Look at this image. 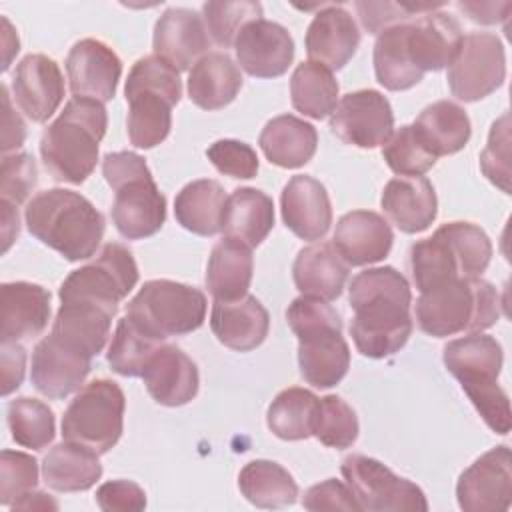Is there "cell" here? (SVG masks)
<instances>
[{
	"label": "cell",
	"mask_w": 512,
	"mask_h": 512,
	"mask_svg": "<svg viewBox=\"0 0 512 512\" xmlns=\"http://www.w3.org/2000/svg\"><path fill=\"white\" fill-rule=\"evenodd\" d=\"M348 302L354 310L350 336L362 356L386 358L408 342L412 292L402 272L392 266L358 272L348 286Z\"/></svg>",
	"instance_id": "cell-1"
},
{
	"label": "cell",
	"mask_w": 512,
	"mask_h": 512,
	"mask_svg": "<svg viewBox=\"0 0 512 512\" xmlns=\"http://www.w3.org/2000/svg\"><path fill=\"white\" fill-rule=\"evenodd\" d=\"M28 232L68 262L92 258L104 236V216L80 192L48 188L24 210Z\"/></svg>",
	"instance_id": "cell-2"
},
{
	"label": "cell",
	"mask_w": 512,
	"mask_h": 512,
	"mask_svg": "<svg viewBox=\"0 0 512 512\" xmlns=\"http://www.w3.org/2000/svg\"><path fill=\"white\" fill-rule=\"evenodd\" d=\"M108 114L102 102L74 96L40 138V156L58 182L82 184L98 164Z\"/></svg>",
	"instance_id": "cell-3"
},
{
	"label": "cell",
	"mask_w": 512,
	"mask_h": 512,
	"mask_svg": "<svg viewBox=\"0 0 512 512\" xmlns=\"http://www.w3.org/2000/svg\"><path fill=\"white\" fill-rule=\"evenodd\" d=\"M286 322L298 338L300 376L314 388L336 386L350 368L340 314L324 300L300 296L288 304Z\"/></svg>",
	"instance_id": "cell-4"
},
{
	"label": "cell",
	"mask_w": 512,
	"mask_h": 512,
	"mask_svg": "<svg viewBox=\"0 0 512 512\" xmlns=\"http://www.w3.org/2000/svg\"><path fill=\"white\" fill-rule=\"evenodd\" d=\"M442 360L446 370L460 382L486 426L496 434H508L512 414L508 394L498 384L504 362L500 342L488 334H468L448 342Z\"/></svg>",
	"instance_id": "cell-5"
},
{
	"label": "cell",
	"mask_w": 512,
	"mask_h": 512,
	"mask_svg": "<svg viewBox=\"0 0 512 512\" xmlns=\"http://www.w3.org/2000/svg\"><path fill=\"white\" fill-rule=\"evenodd\" d=\"M498 316V290L480 276L438 284L416 300V324L434 338L482 332L494 326Z\"/></svg>",
	"instance_id": "cell-6"
},
{
	"label": "cell",
	"mask_w": 512,
	"mask_h": 512,
	"mask_svg": "<svg viewBox=\"0 0 512 512\" xmlns=\"http://www.w3.org/2000/svg\"><path fill=\"white\" fill-rule=\"evenodd\" d=\"M492 258L488 234L472 222L442 224L410 248L412 280L420 292L438 284L480 276Z\"/></svg>",
	"instance_id": "cell-7"
},
{
	"label": "cell",
	"mask_w": 512,
	"mask_h": 512,
	"mask_svg": "<svg viewBox=\"0 0 512 512\" xmlns=\"http://www.w3.org/2000/svg\"><path fill=\"white\" fill-rule=\"evenodd\" d=\"M124 94L130 144L142 150L162 144L172 128V108L182 96L178 70L158 56H144L132 64Z\"/></svg>",
	"instance_id": "cell-8"
},
{
	"label": "cell",
	"mask_w": 512,
	"mask_h": 512,
	"mask_svg": "<svg viewBox=\"0 0 512 512\" xmlns=\"http://www.w3.org/2000/svg\"><path fill=\"white\" fill-rule=\"evenodd\" d=\"M102 174L114 190L112 222L120 236L142 240L154 236L166 220V198L156 186L146 160L136 152H110Z\"/></svg>",
	"instance_id": "cell-9"
},
{
	"label": "cell",
	"mask_w": 512,
	"mask_h": 512,
	"mask_svg": "<svg viewBox=\"0 0 512 512\" xmlns=\"http://www.w3.org/2000/svg\"><path fill=\"white\" fill-rule=\"evenodd\" d=\"M206 294L176 280H148L128 302L126 316L146 334L164 342L198 330L206 318Z\"/></svg>",
	"instance_id": "cell-10"
},
{
	"label": "cell",
	"mask_w": 512,
	"mask_h": 512,
	"mask_svg": "<svg viewBox=\"0 0 512 512\" xmlns=\"http://www.w3.org/2000/svg\"><path fill=\"white\" fill-rule=\"evenodd\" d=\"M126 398L108 378L82 386L62 416L64 440L78 442L96 454H106L122 436Z\"/></svg>",
	"instance_id": "cell-11"
},
{
	"label": "cell",
	"mask_w": 512,
	"mask_h": 512,
	"mask_svg": "<svg viewBox=\"0 0 512 512\" xmlns=\"http://www.w3.org/2000/svg\"><path fill=\"white\" fill-rule=\"evenodd\" d=\"M138 284V266L132 252L118 244L108 242L96 260L78 270H72L60 284V302L80 300L96 304L112 314L118 304Z\"/></svg>",
	"instance_id": "cell-12"
},
{
	"label": "cell",
	"mask_w": 512,
	"mask_h": 512,
	"mask_svg": "<svg viewBox=\"0 0 512 512\" xmlns=\"http://www.w3.org/2000/svg\"><path fill=\"white\" fill-rule=\"evenodd\" d=\"M342 476L354 492L360 510L368 512H426L428 502L420 486L394 474L380 460L350 454L342 460Z\"/></svg>",
	"instance_id": "cell-13"
},
{
	"label": "cell",
	"mask_w": 512,
	"mask_h": 512,
	"mask_svg": "<svg viewBox=\"0 0 512 512\" xmlns=\"http://www.w3.org/2000/svg\"><path fill=\"white\" fill-rule=\"evenodd\" d=\"M506 54L502 40L492 32L464 34L448 64L446 80L454 98L478 102L504 84Z\"/></svg>",
	"instance_id": "cell-14"
},
{
	"label": "cell",
	"mask_w": 512,
	"mask_h": 512,
	"mask_svg": "<svg viewBox=\"0 0 512 512\" xmlns=\"http://www.w3.org/2000/svg\"><path fill=\"white\" fill-rule=\"evenodd\" d=\"M330 130L342 142L370 150L382 146L394 132V112L378 90L348 92L330 114Z\"/></svg>",
	"instance_id": "cell-15"
},
{
	"label": "cell",
	"mask_w": 512,
	"mask_h": 512,
	"mask_svg": "<svg viewBox=\"0 0 512 512\" xmlns=\"http://www.w3.org/2000/svg\"><path fill=\"white\" fill-rule=\"evenodd\" d=\"M458 506L466 512H500L512 502V456L508 446H496L476 458L458 478Z\"/></svg>",
	"instance_id": "cell-16"
},
{
	"label": "cell",
	"mask_w": 512,
	"mask_h": 512,
	"mask_svg": "<svg viewBox=\"0 0 512 512\" xmlns=\"http://www.w3.org/2000/svg\"><path fill=\"white\" fill-rule=\"evenodd\" d=\"M240 68L254 78L282 76L294 60V40L290 32L272 20L248 22L234 40Z\"/></svg>",
	"instance_id": "cell-17"
},
{
	"label": "cell",
	"mask_w": 512,
	"mask_h": 512,
	"mask_svg": "<svg viewBox=\"0 0 512 512\" xmlns=\"http://www.w3.org/2000/svg\"><path fill=\"white\" fill-rule=\"evenodd\" d=\"M92 358L52 334L44 336L32 352L30 378L34 388L52 400H60L80 390L90 374Z\"/></svg>",
	"instance_id": "cell-18"
},
{
	"label": "cell",
	"mask_w": 512,
	"mask_h": 512,
	"mask_svg": "<svg viewBox=\"0 0 512 512\" xmlns=\"http://www.w3.org/2000/svg\"><path fill=\"white\" fill-rule=\"evenodd\" d=\"M66 74L74 96L94 98L104 104L116 94L122 60L102 40L82 38L66 56Z\"/></svg>",
	"instance_id": "cell-19"
},
{
	"label": "cell",
	"mask_w": 512,
	"mask_h": 512,
	"mask_svg": "<svg viewBox=\"0 0 512 512\" xmlns=\"http://www.w3.org/2000/svg\"><path fill=\"white\" fill-rule=\"evenodd\" d=\"M460 22L440 10H432L404 24V46L412 66L424 76L442 70L454 58L462 40Z\"/></svg>",
	"instance_id": "cell-20"
},
{
	"label": "cell",
	"mask_w": 512,
	"mask_h": 512,
	"mask_svg": "<svg viewBox=\"0 0 512 512\" xmlns=\"http://www.w3.org/2000/svg\"><path fill=\"white\" fill-rule=\"evenodd\" d=\"M12 94L32 122H46L64 98V76L56 60L46 54L24 56L12 76Z\"/></svg>",
	"instance_id": "cell-21"
},
{
	"label": "cell",
	"mask_w": 512,
	"mask_h": 512,
	"mask_svg": "<svg viewBox=\"0 0 512 512\" xmlns=\"http://www.w3.org/2000/svg\"><path fill=\"white\" fill-rule=\"evenodd\" d=\"M148 394L162 406H184L200 386L196 362L174 344H160L148 358L142 376Z\"/></svg>",
	"instance_id": "cell-22"
},
{
	"label": "cell",
	"mask_w": 512,
	"mask_h": 512,
	"mask_svg": "<svg viewBox=\"0 0 512 512\" xmlns=\"http://www.w3.org/2000/svg\"><path fill=\"white\" fill-rule=\"evenodd\" d=\"M210 40L202 16L190 8H168L154 26V56L168 62L178 72L194 66L208 54Z\"/></svg>",
	"instance_id": "cell-23"
},
{
	"label": "cell",
	"mask_w": 512,
	"mask_h": 512,
	"mask_svg": "<svg viewBox=\"0 0 512 512\" xmlns=\"http://www.w3.org/2000/svg\"><path fill=\"white\" fill-rule=\"evenodd\" d=\"M360 30L348 10L336 4L322 6L306 30V54L310 62L340 70L356 54Z\"/></svg>",
	"instance_id": "cell-24"
},
{
	"label": "cell",
	"mask_w": 512,
	"mask_h": 512,
	"mask_svg": "<svg viewBox=\"0 0 512 512\" xmlns=\"http://www.w3.org/2000/svg\"><path fill=\"white\" fill-rule=\"evenodd\" d=\"M284 224L302 240L324 238L332 224V204L324 184L312 176H292L280 196Z\"/></svg>",
	"instance_id": "cell-25"
},
{
	"label": "cell",
	"mask_w": 512,
	"mask_h": 512,
	"mask_svg": "<svg viewBox=\"0 0 512 512\" xmlns=\"http://www.w3.org/2000/svg\"><path fill=\"white\" fill-rule=\"evenodd\" d=\"M394 234L390 224L372 210L344 214L334 230L332 246L348 266H364L384 260L392 250Z\"/></svg>",
	"instance_id": "cell-26"
},
{
	"label": "cell",
	"mask_w": 512,
	"mask_h": 512,
	"mask_svg": "<svg viewBox=\"0 0 512 512\" xmlns=\"http://www.w3.org/2000/svg\"><path fill=\"white\" fill-rule=\"evenodd\" d=\"M0 340H32L50 320V292L32 282H4L0 286Z\"/></svg>",
	"instance_id": "cell-27"
},
{
	"label": "cell",
	"mask_w": 512,
	"mask_h": 512,
	"mask_svg": "<svg viewBox=\"0 0 512 512\" xmlns=\"http://www.w3.org/2000/svg\"><path fill=\"white\" fill-rule=\"evenodd\" d=\"M210 328L220 344L236 352L258 348L270 330V316L264 304L246 294L238 300H214L210 312Z\"/></svg>",
	"instance_id": "cell-28"
},
{
	"label": "cell",
	"mask_w": 512,
	"mask_h": 512,
	"mask_svg": "<svg viewBox=\"0 0 512 512\" xmlns=\"http://www.w3.org/2000/svg\"><path fill=\"white\" fill-rule=\"evenodd\" d=\"M380 204L390 222L406 234L424 232L438 214L434 186L424 176H396L388 180Z\"/></svg>",
	"instance_id": "cell-29"
},
{
	"label": "cell",
	"mask_w": 512,
	"mask_h": 512,
	"mask_svg": "<svg viewBox=\"0 0 512 512\" xmlns=\"http://www.w3.org/2000/svg\"><path fill=\"white\" fill-rule=\"evenodd\" d=\"M348 268L330 242H316L298 252L292 278L302 296L332 302L344 290Z\"/></svg>",
	"instance_id": "cell-30"
},
{
	"label": "cell",
	"mask_w": 512,
	"mask_h": 512,
	"mask_svg": "<svg viewBox=\"0 0 512 512\" xmlns=\"http://www.w3.org/2000/svg\"><path fill=\"white\" fill-rule=\"evenodd\" d=\"M116 314L90 304V302H80V300H66L60 304L56 318L52 322L50 334L88 354L90 358L98 356L110 336V326L112 318Z\"/></svg>",
	"instance_id": "cell-31"
},
{
	"label": "cell",
	"mask_w": 512,
	"mask_h": 512,
	"mask_svg": "<svg viewBox=\"0 0 512 512\" xmlns=\"http://www.w3.org/2000/svg\"><path fill=\"white\" fill-rule=\"evenodd\" d=\"M258 144L270 164L292 170L312 160L318 146V132L310 122L294 114H280L266 122Z\"/></svg>",
	"instance_id": "cell-32"
},
{
	"label": "cell",
	"mask_w": 512,
	"mask_h": 512,
	"mask_svg": "<svg viewBox=\"0 0 512 512\" xmlns=\"http://www.w3.org/2000/svg\"><path fill=\"white\" fill-rule=\"evenodd\" d=\"M254 272L252 248L234 238L214 244L206 264V288L214 300H238L248 294Z\"/></svg>",
	"instance_id": "cell-33"
},
{
	"label": "cell",
	"mask_w": 512,
	"mask_h": 512,
	"mask_svg": "<svg viewBox=\"0 0 512 512\" xmlns=\"http://www.w3.org/2000/svg\"><path fill=\"white\" fill-rule=\"evenodd\" d=\"M242 88L238 64L226 52L204 54L188 74V96L202 110L228 106Z\"/></svg>",
	"instance_id": "cell-34"
},
{
	"label": "cell",
	"mask_w": 512,
	"mask_h": 512,
	"mask_svg": "<svg viewBox=\"0 0 512 512\" xmlns=\"http://www.w3.org/2000/svg\"><path fill=\"white\" fill-rule=\"evenodd\" d=\"M274 226V202L258 188H236L224 206L222 232L254 248L266 240Z\"/></svg>",
	"instance_id": "cell-35"
},
{
	"label": "cell",
	"mask_w": 512,
	"mask_h": 512,
	"mask_svg": "<svg viewBox=\"0 0 512 512\" xmlns=\"http://www.w3.org/2000/svg\"><path fill=\"white\" fill-rule=\"evenodd\" d=\"M100 454L64 440L48 450L42 460V478L56 492H82L92 488L102 476Z\"/></svg>",
	"instance_id": "cell-36"
},
{
	"label": "cell",
	"mask_w": 512,
	"mask_h": 512,
	"mask_svg": "<svg viewBox=\"0 0 512 512\" xmlns=\"http://www.w3.org/2000/svg\"><path fill=\"white\" fill-rule=\"evenodd\" d=\"M226 192L220 182L200 178L188 182L174 200V216L182 228L198 236H214L222 232Z\"/></svg>",
	"instance_id": "cell-37"
},
{
	"label": "cell",
	"mask_w": 512,
	"mask_h": 512,
	"mask_svg": "<svg viewBox=\"0 0 512 512\" xmlns=\"http://www.w3.org/2000/svg\"><path fill=\"white\" fill-rule=\"evenodd\" d=\"M412 126L436 158L460 152L472 134L466 110L450 100L428 104Z\"/></svg>",
	"instance_id": "cell-38"
},
{
	"label": "cell",
	"mask_w": 512,
	"mask_h": 512,
	"mask_svg": "<svg viewBox=\"0 0 512 512\" xmlns=\"http://www.w3.org/2000/svg\"><path fill=\"white\" fill-rule=\"evenodd\" d=\"M242 496L256 508H284L298 498L292 474L274 460H252L238 474Z\"/></svg>",
	"instance_id": "cell-39"
},
{
	"label": "cell",
	"mask_w": 512,
	"mask_h": 512,
	"mask_svg": "<svg viewBox=\"0 0 512 512\" xmlns=\"http://www.w3.org/2000/svg\"><path fill=\"white\" fill-rule=\"evenodd\" d=\"M338 90L334 74L310 60L298 64L290 78V100L294 110L314 120H322L334 112Z\"/></svg>",
	"instance_id": "cell-40"
},
{
	"label": "cell",
	"mask_w": 512,
	"mask_h": 512,
	"mask_svg": "<svg viewBox=\"0 0 512 512\" xmlns=\"http://www.w3.org/2000/svg\"><path fill=\"white\" fill-rule=\"evenodd\" d=\"M318 400L314 392L298 386L278 392L266 412L270 432L280 440H304L312 436Z\"/></svg>",
	"instance_id": "cell-41"
},
{
	"label": "cell",
	"mask_w": 512,
	"mask_h": 512,
	"mask_svg": "<svg viewBox=\"0 0 512 512\" xmlns=\"http://www.w3.org/2000/svg\"><path fill=\"white\" fill-rule=\"evenodd\" d=\"M404 24L384 28L374 44V74L376 80L392 92L416 86L424 76L412 66L404 46Z\"/></svg>",
	"instance_id": "cell-42"
},
{
	"label": "cell",
	"mask_w": 512,
	"mask_h": 512,
	"mask_svg": "<svg viewBox=\"0 0 512 512\" xmlns=\"http://www.w3.org/2000/svg\"><path fill=\"white\" fill-rule=\"evenodd\" d=\"M8 426L12 440L32 450L46 448L56 434L52 408L28 396H20L8 404Z\"/></svg>",
	"instance_id": "cell-43"
},
{
	"label": "cell",
	"mask_w": 512,
	"mask_h": 512,
	"mask_svg": "<svg viewBox=\"0 0 512 512\" xmlns=\"http://www.w3.org/2000/svg\"><path fill=\"white\" fill-rule=\"evenodd\" d=\"M164 342L152 338L140 330L126 314L118 320L112 342L108 346V364L120 376H142V370L152 356V352Z\"/></svg>",
	"instance_id": "cell-44"
},
{
	"label": "cell",
	"mask_w": 512,
	"mask_h": 512,
	"mask_svg": "<svg viewBox=\"0 0 512 512\" xmlns=\"http://www.w3.org/2000/svg\"><path fill=\"white\" fill-rule=\"evenodd\" d=\"M382 158L398 176H422L438 160L426 148L412 124H404L390 134V138L382 144Z\"/></svg>",
	"instance_id": "cell-45"
},
{
	"label": "cell",
	"mask_w": 512,
	"mask_h": 512,
	"mask_svg": "<svg viewBox=\"0 0 512 512\" xmlns=\"http://www.w3.org/2000/svg\"><path fill=\"white\" fill-rule=\"evenodd\" d=\"M312 436L330 448H350L358 438V418L352 406L336 394L318 400Z\"/></svg>",
	"instance_id": "cell-46"
},
{
	"label": "cell",
	"mask_w": 512,
	"mask_h": 512,
	"mask_svg": "<svg viewBox=\"0 0 512 512\" xmlns=\"http://www.w3.org/2000/svg\"><path fill=\"white\" fill-rule=\"evenodd\" d=\"M262 18L260 2H206L202 6V20L218 46H232L238 32L252 20Z\"/></svg>",
	"instance_id": "cell-47"
},
{
	"label": "cell",
	"mask_w": 512,
	"mask_h": 512,
	"mask_svg": "<svg viewBox=\"0 0 512 512\" xmlns=\"http://www.w3.org/2000/svg\"><path fill=\"white\" fill-rule=\"evenodd\" d=\"M38 484V462L34 456L18 450L0 454V504L12 506L18 498Z\"/></svg>",
	"instance_id": "cell-48"
},
{
	"label": "cell",
	"mask_w": 512,
	"mask_h": 512,
	"mask_svg": "<svg viewBox=\"0 0 512 512\" xmlns=\"http://www.w3.org/2000/svg\"><path fill=\"white\" fill-rule=\"evenodd\" d=\"M510 116L504 112L490 128L488 144L480 154L482 174L498 186L502 192L510 194Z\"/></svg>",
	"instance_id": "cell-49"
},
{
	"label": "cell",
	"mask_w": 512,
	"mask_h": 512,
	"mask_svg": "<svg viewBox=\"0 0 512 512\" xmlns=\"http://www.w3.org/2000/svg\"><path fill=\"white\" fill-rule=\"evenodd\" d=\"M206 156L220 174L230 178L248 180V178H254L258 172L256 150L250 144L240 140H232V138L216 140L214 144L208 146Z\"/></svg>",
	"instance_id": "cell-50"
},
{
	"label": "cell",
	"mask_w": 512,
	"mask_h": 512,
	"mask_svg": "<svg viewBox=\"0 0 512 512\" xmlns=\"http://www.w3.org/2000/svg\"><path fill=\"white\" fill-rule=\"evenodd\" d=\"M38 182V168L28 152L4 154L2 158V176H0V194L2 200L18 206L22 204L32 188Z\"/></svg>",
	"instance_id": "cell-51"
},
{
	"label": "cell",
	"mask_w": 512,
	"mask_h": 512,
	"mask_svg": "<svg viewBox=\"0 0 512 512\" xmlns=\"http://www.w3.org/2000/svg\"><path fill=\"white\" fill-rule=\"evenodd\" d=\"M440 4H408V2H356L362 26L370 34H380L400 22H408L420 14L438 10Z\"/></svg>",
	"instance_id": "cell-52"
},
{
	"label": "cell",
	"mask_w": 512,
	"mask_h": 512,
	"mask_svg": "<svg viewBox=\"0 0 512 512\" xmlns=\"http://www.w3.org/2000/svg\"><path fill=\"white\" fill-rule=\"evenodd\" d=\"M302 506L306 510H360L350 486L336 478L310 486L302 496Z\"/></svg>",
	"instance_id": "cell-53"
},
{
	"label": "cell",
	"mask_w": 512,
	"mask_h": 512,
	"mask_svg": "<svg viewBox=\"0 0 512 512\" xmlns=\"http://www.w3.org/2000/svg\"><path fill=\"white\" fill-rule=\"evenodd\" d=\"M96 504L104 512H140L146 508V492L132 480H110L96 490Z\"/></svg>",
	"instance_id": "cell-54"
},
{
	"label": "cell",
	"mask_w": 512,
	"mask_h": 512,
	"mask_svg": "<svg viewBox=\"0 0 512 512\" xmlns=\"http://www.w3.org/2000/svg\"><path fill=\"white\" fill-rule=\"evenodd\" d=\"M0 368H2V396H8L24 380L26 350L20 342H2Z\"/></svg>",
	"instance_id": "cell-55"
},
{
	"label": "cell",
	"mask_w": 512,
	"mask_h": 512,
	"mask_svg": "<svg viewBox=\"0 0 512 512\" xmlns=\"http://www.w3.org/2000/svg\"><path fill=\"white\" fill-rule=\"evenodd\" d=\"M0 92H2V152L8 154L10 150H16L24 144L26 124L20 118V114L14 110L6 84H2Z\"/></svg>",
	"instance_id": "cell-56"
},
{
	"label": "cell",
	"mask_w": 512,
	"mask_h": 512,
	"mask_svg": "<svg viewBox=\"0 0 512 512\" xmlns=\"http://www.w3.org/2000/svg\"><path fill=\"white\" fill-rule=\"evenodd\" d=\"M460 12L468 14V18L472 22L478 24H498L500 20L508 18L506 14H500V10H512L510 2H502V4H494V2H458L456 4Z\"/></svg>",
	"instance_id": "cell-57"
},
{
	"label": "cell",
	"mask_w": 512,
	"mask_h": 512,
	"mask_svg": "<svg viewBox=\"0 0 512 512\" xmlns=\"http://www.w3.org/2000/svg\"><path fill=\"white\" fill-rule=\"evenodd\" d=\"M0 208H2V252H6L10 244L16 240L20 232V224H18V210L14 208V204L0 200Z\"/></svg>",
	"instance_id": "cell-58"
},
{
	"label": "cell",
	"mask_w": 512,
	"mask_h": 512,
	"mask_svg": "<svg viewBox=\"0 0 512 512\" xmlns=\"http://www.w3.org/2000/svg\"><path fill=\"white\" fill-rule=\"evenodd\" d=\"M10 508L12 510H58V502L46 492L30 490L22 498H18Z\"/></svg>",
	"instance_id": "cell-59"
},
{
	"label": "cell",
	"mask_w": 512,
	"mask_h": 512,
	"mask_svg": "<svg viewBox=\"0 0 512 512\" xmlns=\"http://www.w3.org/2000/svg\"><path fill=\"white\" fill-rule=\"evenodd\" d=\"M2 46H4V62H2V70L6 72L10 68V62H12V56L18 54L20 50V42H18V34L14 32L12 24L8 22V18L2 16Z\"/></svg>",
	"instance_id": "cell-60"
}]
</instances>
